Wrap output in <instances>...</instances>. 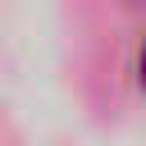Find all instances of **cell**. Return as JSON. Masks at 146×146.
Here are the masks:
<instances>
[{
    "label": "cell",
    "instance_id": "obj_1",
    "mask_svg": "<svg viewBox=\"0 0 146 146\" xmlns=\"http://www.w3.org/2000/svg\"><path fill=\"white\" fill-rule=\"evenodd\" d=\"M141 73H146V50H141Z\"/></svg>",
    "mask_w": 146,
    "mask_h": 146
}]
</instances>
